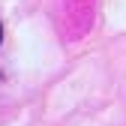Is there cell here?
I'll return each mask as SVG.
<instances>
[{"mask_svg":"<svg viewBox=\"0 0 126 126\" xmlns=\"http://www.w3.org/2000/svg\"><path fill=\"white\" fill-rule=\"evenodd\" d=\"M0 36H3V30H0Z\"/></svg>","mask_w":126,"mask_h":126,"instance_id":"obj_1","label":"cell"}]
</instances>
